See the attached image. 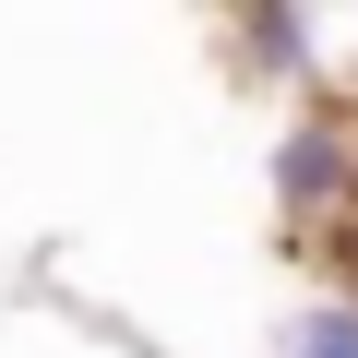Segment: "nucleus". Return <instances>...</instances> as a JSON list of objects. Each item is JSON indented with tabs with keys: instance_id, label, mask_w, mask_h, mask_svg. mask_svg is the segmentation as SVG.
Wrapping results in <instances>:
<instances>
[{
	"instance_id": "f257e3e1",
	"label": "nucleus",
	"mask_w": 358,
	"mask_h": 358,
	"mask_svg": "<svg viewBox=\"0 0 358 358\" xmlns=\"http://www.w3.org/2000/svg\"><path fill=\"white\" fill-rule=\"evenodd\" d=\"M287 358H358V310H310L287 334Z\"/></svg>"
}]
</instances>
